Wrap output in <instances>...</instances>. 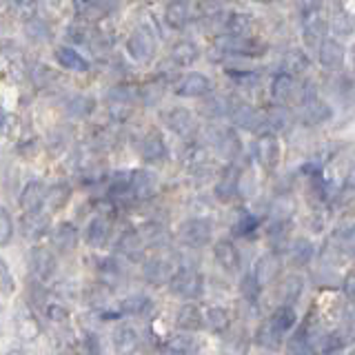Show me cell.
<instances>
[{
	"label": "cell",
	"instance_id": "cell-29",
	"mask_svg": "<svg viewBox=\"0 0 355 355\" xmlns=\"http://www.w3.org/2000/svg\"><path fill=\"white\" fill-rule=\"evenodd\" d=\"M151 309V300L147 295H129L122 300L120 311L129 315H144Z\"/></svg>",
	"mask_w": 355,
	"mask_h": 355
},
{
	"label": "cell",
	"instance_id": "cell-50",
	"mask_svg": "<svg viewBox=\"0 0 355 355\" xmlns=\"http://www.w3.org/2000/svg\"><path fill=\"white\" fill-rule=\"evenodd\" d=\"M5 355H25V351H20V349H11V351H7Z\"/></svg>",
	"mask_w": 355,
	"mask_h": 355
},
{
	"label": "cell",
	"instance_id": "cell-36",
	"mask_svg": "<svg viewBox=\"0 0 355 355\" xmlns=\"http://www.w3.org/2000/svg\"><path fill=\"white\" fill-rule=\"evenodd\" d=\"M11 238H14V220L5 207H0V247H7Z\"/></svg>",
	"mask_w": 355,
	"mask_h": 355
},
{
	"label": "cell",
	"instance_id": "cell-5",
	"mask_svg": "<svg viewBox=\"0 0 355 355\" xmlns=\"http://www.w3.org/2000/svg\"><path fill=\"white\" fill-rule=\"evenodd\" d=\"M169 286H171V291L180 297H198L202 280H200V275L193 269H180L171 275Z\"/></svg>",
	"mask_w": 355,
	"mask_h": 355
},
{
	"label": "cell",
	"instance_id": "cell-9",
	"mask_svg": "<svg viewBox=\"0 0 355 355\" xmlns=\"http://www.w3.org/2000/svg\"><path fill=\"white\" fill-rule=\"evenodd\" d=\"M109 236H111V220L107 216H96L89 220V225L85 229V240L89 247L103 249L109 242Z\"/></svg>",
	"mask_w": 355,
	"mask_h": 355
},
{
	"label": "cell",
	"instance_id": "cell-25",
	"mask_svg": "<svg viewBox=\"0 0 355 355\" xmlns=\"http://www.w3.org/2000/svg\"><path fill=\"white\" fill-rule=\"evenodd\" d=\"M320 60L329 69H338L342 64V47L336 40H324L320 44Z\"/></svg>",
	"mask_w": 355,
	"mask_h": 355
},
{
	"label": "cell",
	"instance_id": "cell-51",
	"mask_svg": "<svg viewBox=\"0 0 355 355\" xmlns=\"http://www.w3.org/2000/svg\"><path fill=\"white\" fill-rule=\"evenodd\" d=\"M3 127H5V114L0 111V129H3Z\"/></svg>",
	"mask_w": 355,
	"mask_h": 355
},
{
	"label": "cell",
	"instance_id": "cell-44",
	"mask_svg": "<svg viewBox=\"0 0 355 355\" xmlns=\"http://www.w3.org/2000/svg\"><path fill=\"white\" fill-rule=\"evenodd\" d=\"M227 322H229L227 313H225V311H220V309H211L207 313V324L214 331H222L227 327Z\"/></svg>",
	"mask_w": 355,
	"mask_h": 355
},
{
	"label": "cell",
	"instance_id": "cell-38",
	"mask_svg": "<svg viewBox=\"0 0 355 355\" xmlns=\"http://www.w3.org/2000/svg\"><path fill=\"white\" fill-rule=\"evenodd\" d=\"M138 96L144 100V105H158L160 100H162V85L160 83H147V85H142Z\"/></svg>",
	"mask_w": 355,
	"mask_h": 355
},
{
	"label": "cell",
	"instance_id": "cell-24",
	"mask_svg": "<svg viewBox=\"0 0 355 355\" xmlns=\"http://www.w3.org/2000/svg\"><path fill=\"white\" fill-rule=\"evenodd\" d=\"M171 60L180 67H189L198 60V47L191 42V40H180L173 44L171 49Z\"/></svg>",
	"mask_w": 355,
	"mask_h": 355
},
{
	"label": "cell",
	"instance_id": "cell-6",
	"mask_svg": "<svg viewBox=\"0 0 355 355\" xmlns=\"http://www.w3.org/2000/svg\"><path fill=\"white\" fill-rule=\"evenodd\" d=\"M211 92V80L205 73H184L180 80L175 83V94L182 98H202Z\"/></svg>",
	"mask_w": 355,
	"mask_h": 355
},
{
	"label": "cell",
	"instance_id": "cell-40",
	"mask_svg": "<svg viewBox=\"0 0 355 355\" xmlns=\"http://www.w3.org/2000/svg\"><path fill=\"white\" fill-rule=\"evenodd\" d=\"M238 189V178L233 175V171H229V175H225L220 180V184L216 187V191H218V198L220 200H229L233 196V191Z\"/></svg>",
	"mask_w": 355,
	"mask_h": 355
},
{
	"label": "cell",
	"instance_id": "cell-3",
	"mask_svg": "<svg viewBox=\"0 0 355 355\" xmlns=\"http://www.w3.org/2000/svg\"><path fill=\"white\" fill-rule=\"evenodd\" d=\"M158 191V178L147 169L129 171V196L133 200H149Z\"/></svg>",
	"mask_w": 355,
	"mask_h": 355
},
{
	"label": "cell",
	"instance_id": "cell-41",
	"mask_svg": "<svg viewBox=\"0 0 355 355\" xmlns=\"http://www.w3.org/2000/svg\"><path fill=\"white\" fill-rule=\"evenodd\" d=\"M94 109V100L92 98H83L78 96L69 103V114L76 116V118H83V116H89V111Z\"/></svg>",
	"mask_w": 355,
	"mask_h": 355
},
{
	"label": "cell",
	"instance_id": "cell-1",
	"mask_svg": "<svg viewBox=\"0 0 355 355\" xmlns=\"http://www.w3.org/2000/svg\"><path fill=\"white\" fill-rule=\"evenodd\" d=\"M127 53L131 55L133 62L147 64L151 62L155 53V40L147 29H136L127 40Z\"/></svg>",
	"mask_w": 355,
	"mask_h": 355
},
{
	"label": "cell",
	"instance_id": "cell-53",
	"mask_svg": "<svg viewBox=\"0 0 355 355\" xmlns=\"http://www.w3.org/2000/svg\"><path fill=\"white\" fill-rule=\"evenodd\" d=\"M353 62H355V49H353Z\"/></svg>",
	"mask_w": 355,
	"mask_h": 355
},
{
	"label": "cell",
	"instance_id": "cell-18",
	"mask_svg": "<svg viewBox=\"0 0 355 355\" xmlns=\"http://www.w3.org/2000/svg\"><path fill=\"white\" fill-rule=\"evenodd\" d=\"M164 20L171 29H182L187 27V22L191 20V9H189L187 0H173L164 9Z\"/></svg>",
	"mask_w": 355,
	"mask_h": 355
},
{
	"label": "cell",
	"instance_id": "cell-2",
	"mask_svg": "<svg viewBox=\"0 0 355 355\" xmlns=\"http://www.w3.org/2000/svg\"><path fill=\"white\" fill-rule=\"evenodd\" d=\"M166 125H169V129L175 133V136H180L182 140H193L196 133H198L196 116L189 109H182V107H175L166 114Z\"/></svg>",
	"mask_w": 355,
	"mask_h": 355
},
{
	"label": "cell",
	"instance_id": "cell-30",
	"mask_svg": "<svg viewBox=\"0 0 355 355\" xmlns=\"http://www.w3.org/2000/svg\"><path fill=\"white\" fill-rule=\"evenodd\" d=\"M304 36L309 42H320L322 38V16L315 9H311L304 16Z\"/></svg>",
	"mask_w": 355,
	"mask_h": 355
},
{
	"label": "cell",
	"instance_id": "cell-14",
	"mask_svg": "<svg viewBox=\"0 0 355 355\" xmlns=\"http://www.w3.org/2000/svg\"><path fill=\"white\" fill-rule=\"evenodd\" d=\"M271 96L275 103H288L293 98H302V87H300L291 73H280L275 76V80L271 85Z\"/></svg>",
	"mask_w": 355,
	"mask_h": 355
},
{
	"label": "cell",
	"instance_id": "cell-12",
	"mask_svg": "<svg viewBox=\"0 0 355 355\" xmlns=\"http://www.w3.org/2000/svg\"><path fill=\"white\" fill-rule=\"evenodd\" d=\"M44 193H47V189H44L40 180L27 182L20 193V209L25 211V214H38L44 205Z\"/></svg>",
	"mask_w": 355,
	"mask_h": 355
},
{
	"label": "cell",
	"instance_id": "cell-49",
	"mask_svg": "<svg viewBox=\"0 0 355 355\" xmlns=\"http://www.w3.org/2000/svg\"><path fill=\"white\" fill-rule=\"evenodd\" d=\"M253 227H255V220H253V218H249V216H244V220L240 222L236 231H238V233H249Z\"/></svg>",
	"mask_w": 355,
	"mask_h": 355
},
{
	"label": "cell",
	"instance_id": "cell-11",
	"mask_svg": "<svg viewBox=\"0 0 355 355\" xmlns=\"http://www.w3.org/2000/svg\"><path fill=\"white\" fill-rule=\"evenodd\" d=\"M29 266H31V273L38 277V280H49L55 271V255L44 249V247H36L31 251V258H29Z\"/></svg>",
	"mask_w": 355,
	"mask_h": 355
},
{
	"label": "cell",
	"instance_id": "cell-23",
	"mask_svg": "<svg viewBox=\"0 0 355 355\" xmlns=\"http://www.w3.org/2000/svg\"><path fill=\"white\" fill-rule=\"evenodd\" d=\"M229 114H231V118H233V122H236L238 127H244V129H258V125H260V116H258V111L255 109H251L249 105H233L231 109H229Z\"/></svg>",
	"mask_w": 355,
	"mask_h": 355
},
{
	"label": "cell",
	"instance_id": "cell-35",
	"mask_svg": "<svg viewBox=\"0 0 355 355\" xmlns=\"http://www.w3.org/2000/svg\"><path fill=\"white\" fill-rule=\"evenodd\" d=\"M196 349V342L191 336H173L169 340V351L171 355H191Z\"/></svg>",
	"mask_w": 355,
	"mask_h": 355
},
{
	"label": "cell",
	"instance_id": "cell-33",
	"mask_svg": "<svg viewBox=\"0 0 355 355\" xmlns=\"http://www.w3.org/2000/svg\"><path fill=\"white\" fill-rule=\"evenodd\" d=\"M140 236L144 238V242L147 244H155V247H160V244L166 240V231L162 225H155V222H149V225H144Z\"/></svg>",
	"mask_w": 355,
	"mask_h": 355
},
{
	"label": "cell",
	"instance_id": "cell-54",
	"mask_svg": "<svg viewBox=\"0 0 355 355\" xmlns=\"http://www.w3.org/2000/svg\"><path fill=\"white\" fill-rule=\"evenodd\" d=\"M0 3H3V0H0Z\"/></svg>",
	"mask_w": 355,
	"mask_h": 355
},
{
	"label": "cell",
	"instance_id": "cell-8",
	"mask_svg": "<svg viewBox=\"0 0 355 355\" xmlns=\"http://www.w3.org/2000/svg\"><path fill=\"white\" fill-rule=\"evenodd\" d=\"M216 47L225 53H240V55H258L264 51L255 40L247 36H233V33H225V36L216 38Z\"/></svg>",
	"mask_w": 355,
	"mask_h": 355
},
{
	"label": "cell",
	"instance_id": "cell-42",
	"mask_svg": "<svg viewBox=\"0 0 355 355\" xmlns=\"http://www.w3.org/2000/svg\"><path fill=\"white\" fill-rule=\"evenodd\" d=\"M100 275H103V282L105 284H114L120 275V266L116 264V260H103L100 262Z\"/></svg>",
	"mask_w": 355,
	"mask_h": 355
},
{
	"label": "cell",
	"instance_id": "cell-52",
	"mask_svg": "<svg viewBox=\"0 0 355 355\" xmlns=\"http://www.w3.org/2000/svg\"><path fill=\"white\" fill-rule=\"evenodd\" d=\"M58 355H78V353H73V351H69V349H67V351H60Z\"/></svg>",
	"mask_w": 355,
	"mask_h": 355
},
{
	"label": "cell",
	"instance_id": "cell-16",
	"mask_svg": "<svg viewBox=\"0 0 355 355\" xmlns=\"http://www.w3.org/2000/svg\"><path fill=\"white\" fill-rule=\"evenodd\" d=\"M14 324H16L18 338H20V340H25V342L38 340V336L42 333V327H40L38 318L33 315L31 311H27V309L18 311V313H16V320H14Z\"/></svg>",
	"mask_w": 355,
	"mask_h": 355
},
{
	"label": "cell",
	"instance_id": "cell-4",
	"mask_svg": "<svg viewBox=\"0 0 355 355\" xmlns=\"http://www.w3.org/2000/svg\"><path fill=\"white\" fill-rule=\"evenodd\" d=\"M178 238H180V242L187 244V247H205L211 238V225L207 220H200V218L187 220L180 227V231H178Z\"/></svg>",
	"mask_w": 355,
	"mask_h": 355
},
{
	"label": "cell",
	"instance_id": "cell-19",
	"mask_svg": "<svg viewBox=\"0 0 355 355\" xmlns=\"http://www.w3.org/2000/svg\"><path fill=\"white\" fill-rule=\"evenodd\" d=\"M22 233H25L27 240H40L49 233V220L47 216L38 214H25L22 218Z\"/></svg>",
	"mask_w": 355,
	"mask_h": 355
},
{
	"label": "cell",
	"instance_id": "cell-17",
	"mask_svg": "<svg viewBox=\"0 0 355 355\" xmlns=\"http://www.w3.org/2000/svg\"><path fill=\"white\" fill-rule=\"evenodd\" d=\"M114 347L120 355H133L140 349V336L131 327H118L114 331Z\"/></svg>",
	"mask_w": 355,
	"mask_h": 355
},
{
	"label": "cell",
	"instance_id": "cell-45",
	"mask_svg": "<svg viewBox=\"0 0 355 355\" xmlns=\"http://www.w3.org/2000/svg\"><path fill=\"white\" fill-rule=\"evenodd\" d=\"M284 64H286V69H288V73H295V71H302V69H306V64H309V60L304 58L302 53H297V51H293V53H288L286 58H284Z\"/></svg>",
	"mask_w": 355,
	"mask_h": 355
},
{
	"label": "cell",
	"instance_id": "cell-28",
	"mask_svg": "<svg viewBox=\"0 0 355 355\" xmlns=\"http://www.w3.org/2000/svg\"><path fill=\"white\" fill-rule=\"evenodd\" d=\"M216 260L229 271L238 269V251H236V247H233V244L227 242V240L218 242L216 244Z\"/></svg>",
	"mask_w": 355,
	"mask_h": 355
},
{
	"label": "cell",
	"instance_id": "cell-15",
	"mask_svg": "<svg viewBox=\"0 0 355 355\" xmlns=\"http://www.w3.org/2000/svg\"><path fill=\"white\" fill-rule=\"evenodd\" d=\"M78 229L71 225V222H60L58 227L51 231V244L55 251L60 253H71L78 247Z\"/></svg>",
	"mask_w": 355,
	"mask_h": 355
},
{
	"label": "cell",
	"instance_id": "cell-47",
	"mask_svg": "<svg viewBox=\"0 0 355 355\" xmlns=\"http://www.w3.org/2000/svg\"><path fill=\"white\" fill-rule=\"evenodd\" d=\"M284 118H288L286 111L284 109H275V111H271V114H269V125H273V127H286Z\"/></svg>",
	"mask_w": 355,
	"mask_h": 355
},
{
	"label": "cell",
	"instance_id": "cell-37",
	"mask_svg": "<svg viewBox=\"0 0 355 355\" xmlns=\"http://www.w3.org/2000/svg\"><path fill=\"white\" fill-rule=\"evenodd\" d=\"M14 291H16L14 275H11L7 262H5L3 258H0V295L9 297V295H14Z\"/></svg>",
	"mask_w": 355,
	"mask_h": 355
},
{
	"label": "cell",
	"instance_id": "cell-31",
	"mask_svg": "<svg viewBox=\"0 0 355 355\" xmlns=\"http://www.w3.org/2000/svg\"><path fill=\"white\" fill-rule=\"evenodd\" d=\"M25 33H27V38H31L33 42H42V40H47L51 33H49V27H47V22L44 20H38V18H33L27 20V25H25Z\"/></svg>",
	"mask_w": 355,
	"mask_h": 355
},
{
	"label": "cell",
	"instance_id": "cell-7",
	"mask_svg": "<svg viewBox=\"0 0 355 355\" xmlns=\"http://www.w3.org/2000/svg\"><path fill=\"white\" fill-rule=\"evenodd\" d=\"M173 273H175L173 271V262L162 258V255H153V258H149L147 262H144V266H142L144 280H147L149 284H155V286L166 284V282L171 280Z\"/></svg>",
	"mask_w": 355,
	"mask_h": 355
},
{
	"label": "cell",
	"instance_id": "cell-27",
	"mask_svg": "<svg viewBox=\"0 0 355 355\" xmlns=\"http://www.w3.org/2000/svg\"><path fill=\"white\" fill-rule=\"evenodd\" d=\"M178 327L184 329V331H196L202 327V315L196 304H184L178 313Z\"/></svg>",
	"mask_w": 355,
	"mask_h": 355
},
{
	"label": "cell",
	"instance_id": "cell-22",
	"mask_svg": "<svg viewBox=\"0 0 355 355\" xmlns=\"http://www.w3.org/2000/svg\"><path fill=\"white\" fill-rule=\"evenodd\" d=\"M258 160L269 169H273L275 162L280 160V144L273 136H262L258 140Z\"/></svg>",
	"mask_w": 355,
	"mask_h": 355
},
{
	"label": "cell",
	"instance_id": "cell-10",
	"mask_svg": "<svg viewBox=\"0 0 355 355\" xmlns=\"http://www.w3.org/2000/svg\"><path fill=\"white\" fill-rule=\"evenodd\" d=\"M140 155L144 162L158 164L166 158V144L158 131H149L147 136L140 140Z\"/></svg>",
	"mask_w": 355,
	"mask_h": 355
},
{
	"label": "cell",
	"instance_id": "cell-34",
	"mask_svg": "<svg viewBox=\"0 0 355 355\" xmlns=\"http://www.w3.org/2000/svg\"><path fill=\"white\" fill-rule=\"evenodd\" d=\"M251 29V20L244 14H231L227 18V31L233 36H247V31Z\"/></svg>",
	"mask_w": 355,
	"mask_h": 355
},
{
	"label": "cell",
	"instance_id": "cell-48",
	"mask_svg": "<svg viewBox=\"0 0 355 355\" xmlns=\"http://www.w3.org/2000/svg\"><path fill=\"white\" fill-rule=\"evenodd\" d=\"M16 9L25 16H33V0H16Z\"/></svg>",
	"mask_w": 355,
	"mask_h": 355
},
{
	"label": "cell",
	"instance_id": "cell-39",
	"mask_svg": "<svg viewBox=\"0 0 355 355\" xmlns=\"http://www.w3.org/2000/svg\"><path fill=\"white\" fill-rule=\"evenodd\" d=\"M76 5V14L78 16H85V18H98L103 14V9H100L98 0H73Z\"/></svg>",
	"mask_w": 355,
	"mask_h": 355
},
{
	"label": "cell",
	"instance_id": "cell-43",
	"mask_svg": "<svg viewBox=\"0 0 355 355\" xmlns=\"http://www.w3.org/2000/svg\"><path fill=\"white\" fill-rule=\"evenodd\" d=\"M331 25H333V29H336L338 33H342V36H349V33L353 31V18L347 14V11H338Z\"/></svg>",
	"mask_w": 355,
	"mask_h": 355
},
{
	"label": "cell",
	"instance_id": "cell-46",
	"mask_svg": "<svg viewBox=\"0 0 355 355\" xmlns=\"http://www.w3.org/2000/svg\"><path fill=\"white\" fill-rule=\"evenodd\" d=\"M47 315L51 322H55V324H67V322H69V311H67L62 304H49Z\"/></svg>",
	"mask_w": 355,
	"mask_h": 355
},
{
	"label": "cell",
	"instance_id": "cell-13",
	"mask_svg": "<svg viewBox=\"0 0 355 355\" xmlns=\"http://www.w3.org/2000/svg\"><path fill=\"white\" fill-rule=\"evenodd\" d=\"M144 249H147V242H144V238L140 236V231H125L118 240L120 255H125V258L131 262L142 260Z\"/></svg>",
	"mask_w": 355,
	"mask_h": 355
},
{
	"label": "cell",
	"instance_id": "cell-26",
	"mask_svg": "<svg viewBox=\"0 0 355 355\" xmlns=\"http://www.w3.org/2000/svg\"><path fill=\"white\" fill-rule=\"evenodd\" d=\"M216 149L220 155H225V158H233L238 151H240V142L236 138V133L229 131V129H222L218 131V138H216Z\"/></svg>",
	"mask_w": 355,
	"mask_h": 355
},
{
	"label": "cell",
	"instance_id": "cell-21",
	"mask_svg": "<svg viewBox=\"0 0 355 355\" xmlns=\"http://www.w3.org/2000/svg\"><path fill=\"white\" fill-rule=\"evenodd\" d=\"M55 60H58L60 67H64V69H69V71H87L89 69V62L73 47H58L55 49Z\"/></svg>",
	"mask_w": 355,
	"mask_h": 355
},
{
	"label": "cell",
	"instance_id": "cell-32",
	"mask_svg": "<svg viewBox=\"0 0 355 355\" xmlns=\"http://www.w3.org/2000/svg\"><path fill=\"white\" fill-rule=\"evenodd\" d=\"M304 111H302V116L309 120V122H320V120H324L327 116H329V109L322 105V103H318L315 98H309V100H304Z\"/></svg>",
	"mask_w": 355,
	"mask_h": 355
},
{
	"label": "cell",
	"instance_id": "cell-20",
	"mask_svg": "<svg viewBox=\"0 0 355 355\" xmlns=\"http://www.w3.org/2000/svg\"><path fill=\"white\" fill-rule=\"evenodd\" d=\"M69 200H71V187L67 182H55L47 189V193H44V205L49 207V211L64 209Z\"/></svg>",
	"mask_w": 355,
	"mask_h": 355
}]
</instances>
